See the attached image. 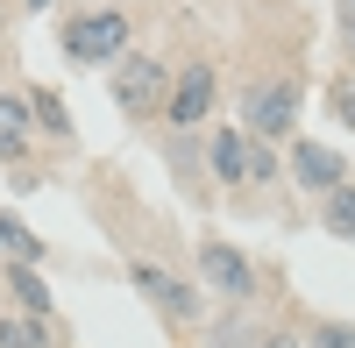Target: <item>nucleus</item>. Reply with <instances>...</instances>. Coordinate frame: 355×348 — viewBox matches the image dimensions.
<instances>
[{
  "label": "nucleus",
  "instance_id": "f257e3e1",
  "mask_svg": "<svg viewBox=\"0 0 355 348\" xmlns=\"http://www.w3.org/2000/svg\"><path fill=\"white\" fill-rule=\"evenodd\" d=\"M299 107H306V78L299 71H263V78L242 85L234 128L256 135V142H291V135H299Z\"/></svg>",
  "mask_w": 355,
  "mask_h": 348
},
{
  "label": "nucleus",
  "instance_id": "f03ea898",
  "mask_svg": "<svg viewBox=\"0 0 355 348\" xmlns=\"http://www.w3.org/2000/svg\"><path fill=\"white\" fill-rule=\"evenodd\" d=\"M57 50H64V64H78V71H107L121 50H135V21H128V8H78V15H64V28H57Z\"/></svg>",
  "mask_w": 355,
  "mask_h": 348
},
{
  "label": "nucleus",
  "instance_id": "7ed1b4c3",
  "mask_svg": "<svg viewBox=\"0 0 355 348\" xmlns=\"http://www.w3.org/2000/svg\"><path fill=\"white\" fill-rule=\"evenodd\" d=\"M199 292L220 306H256L263 299V270L249 249H234L227 235H199Z\"/></svg>",
  "mask_w": 355,
  "mask_h": 348
},
{
  "label": "nucleus",
  "instance_id": "20e7f679",
  "mask_svg": "<svg viewBox=\"0 0 355 348\" xmlns=\"http://www.w3.org/2000/svg\"><path fill=\"white\" fill-rule=\"evenodd\" d=\"M107 93L114 107L128 114V121H150V114H164V93H171V64L150 50H121L107 64Z\"/></svg>",
  "mask_w": 355,
  "mask_h": 348
},
{
  "label": "nucleus",
  "instance_id": "39448f33",
  "mask_svg": "<svg viewBox=\"0 0 355 348\" xmlns=\"http://www.w3.org/2000/svg\"><path fill=\"white\" fill-rule=\"evenodd\" d=\"M128 284L142 292V306H150V313H164L171 327H199V320H206V292H199L192 277L150 263V256H128Z\"/></svg>",
  "mask_w": 355,
  "mask_h": 348
},
{
  "label": "nucleus",
  "instance_id": "423d86ee",
  "mask_svg": "<svg viewBox=\"0 0 355 348\" xmlns=\"http://www.w3.org/2000/svg\"><path fill=\"white\" fill-rule=\"evenodd\" d=\"M214 100H220V64H206V57L178 64L171 93H164V128L171 135H199L206 121H214Z\"/></svg>",
  "mask_w": 355,
  "mask_h": 348
},
{
  "label": "nucleus",
  "instance_id": "0eeeda50",
  "mask_svg": "<svg viewBox=\"0 0 355 348\" xmlns=\"http://www.w3.org/2000/svg\"><path fill=\"white\" fill-rule=\"evenodd\" d=\"M284 178L299 185L306 199H327L341 178H348V157L334 150V142H313V135H291L284 142Z\"/></svg>",
  "mask_w": 355,
  "mask_h": 348
},
{
  "label": "nucleus",
  "instance_id": "6e6552de",
  "mask_svg": "<svg viewBox=\"0 0 355 348\" xmlns=\"http://www.w3.org/2000/svg\"><path fill=\"white\" fill-rule=\"evenodd\" d=\"M206 171H214V185H249V135L234 128V121H220L214 135H206Z\"/></svg>",
  "mask_w": 355,
  "mask_h": 348
},
{
  "label": "nucleus",
  "instance_id": "1a4fd4ad",
  "mask_svg": "<svg viewBox=\"0 0 355 348\" xmlns=\"http://www.w3.org/2000/svg\"><path fill=\"white\" fill-rule=\"evenodd\" d=\"M28 128H36L43 142H57V150H71L78 142V128H71V107H64V93H57V85H28Z\"/></svg>",
  "mask_w": 355,
  "mask_h": 348
},
{
  "label": "nucleus",
  "instance_id": "9d476101",
  "mask_svg": "<svg viewBox=\"0 0 355 348\" xmlns=\"http://www.w3.org/2000/svg\"><path fill=\"white\" fill-rule=\"evenodd\" d=\"M0 284H8V313H36V320L57 313V292L43 284V263H8Z\"/></svg>",
  "mask_w": 355,
  "mask_h": 348
},
{
  "label": "nucleus",
  "instance_id": "9b49d317",
  "mask_svg": "<svg viewBox=\"0 0 355 348\" xmlns=\"http://www.w3.org/2000/svg\"><path fill=\"white\" fill-rule=\"evenodd\" d=\"M320 207V235H334V242H355V178H341L327 199H313Z\"/></svg>",
  "mask_w": 355,
  "mask_h": 348
},
{
  "label": "nucleus",
  "instance_id": "f8f14e48",
  "mask_svg": "<svg viewBox=\"0 0 355 348\" xmlns=\"http://www.w3.org/2000/svg\"><path fill=\"white\" fill-rule=\"evenodd\" d=\"M256 341H263V327L249 306H227V320H206V348H256Z\"/></svg>",
  "mask_w": 355,
  "mask_h": 348
},
{
  "label": "nucleus",
  "instance_id": "ddd939ff",
  "mask_svg": "<svg viewBox=\"0 0 355 348\" xmlns=\"http://www.w3.org/2000/svg\"><path fill=\"white\" fill-rule=\"evenodd\" d=\"M0 256L8 263H43V235H28V220L15 207H0Z\"/></svg>",
  "mask_w": 355,
  "mask_h": 348
},
{
  "label": "nucleus",
  "instance_id": "4468645a",
  "mask_svg": "<svg viewBox=\"0 0 355 348\" xmlns=\"http://www.w3.org/2000/svg\"><path fill=\"white\" fill-rule=\"evenodd\" d=\"M0 348H57V334L36 313H0Z\"/></svg>",
  "mask_w": 355,
  "mask_h": 348
},
{
  "label": "nucleus",
  "instance_id": "2eb2a0df",
  "mask_svg": "<svg viewBox=\"0 0 355 348\" xmlns=\"http://www.w3.org/2000/svg\"><path fill=\"white\" fill-rule=\"evenodd\" d=\"M299 348H355V320H327V313H320V320H306Z\"/></svg>",
  "mask_w": 355,
  "mask_h": 348
},
{
  "label": "nucleus",
  "instance_id": "dca6fc26",
  "mask_svg": "<svg viewBox=\"0 0 355 348\" xmlns=\"http://www.w3.org/2000/svg\"><path fill=\"white\" fill-rule=\"evenodd\" d=\"M277 178H284V150L249 135V185H277Z\"/></svg>",
  "mask_w": 355,
  "mask_h": 348
},
{
  "label": "nucleus",
  "instance_id": "f3484780",
  "mask_svg": "<svg viewBox=\"0 0 355 348\" xmlns=\"http://www.w3.org/2000/svg\"><path fill=\"white\" fill-rule=\"evenodd\" d=\"M327 107L341 114V128L355 135V71H341V78H327Z\"/></svg>",
  "mask_w": 355,
  "mask_h": 348
},
{
  "label": "nucleus",
  "instance_id": "a211bd4d",
  "mask_svg": "<svg viewBox=\"0 0 355 348\" xmlns=\"http://www.w3.org/2000/svg\"><path fill=\"white\" fill-rule=\"evenodd\" d=\"M0 128H15V135H36V128H28V100H21V93H0Z\"/></svg>",
  "mask_w": 355,
  "mask_h": 348
},
{
  "label": "nucleus",
  "instance_id": "6ab92c4d",
  "mask_svg": "<svg viewBox=\"0 0 355 348\" xmlns=\"http://www.w3.org/2000/svg\"><path fill=\"white\" fill-rule=\"evenodd\" d=\"M334 28H341V57L355 71V0H334Z\"/></svg>",
  "mask_w": 355,
  "mask_h": 348
},
{
  "label": "nucleus",
  "instance_id": "aec40b11",
  "mask_svg": "<svg viewBox=\"0 0 355 348\" xmlns=\"http://www.w3.org/2000/svg\"><path fill=\"white\" fill-rule=\"evenodd\" d=\"M28 142H36V135H15V128H0V164H8V171H21V164H28Z\"/></svg>",
  "mask_w": 355,
  "mask_h": 348
},
{
  "label": "nucleus",
  "instance_id": "412c9836",
  "mask_svg": "<svg viewBox=\"0 0 355 348\" xmlns=\"http://www.w3.org/2000/svg\"><path fill=\"white\" fill-rule=\"evenodd\" d=\"M36 185H43V171H36V164H21V171H8V192H15V199H28Z\"/></svg>",
  "mask_w": 355,
  "mask_h": 348
},
{
  "label": "nucleus",
  "instance_id": "4be33fe9",
  "mask_svg": "<svg viewBox=\"0 0 355 348\" xmlns=\"http://www.w3.org/2000/svg\"><path fill=\"white\" fill-rule=\"evenodd\" d=\"M256 348H299V341H291V334H263Z\"/></svg>",
  "mask_w": 355,
  "mask_h": 348
},
{
  "label": "nucleus",
  "instance_id": "5701e85b",
  "mask_svg": "<svg viewBox=\"0 0 355 348\" xmlns=\"http://www.w3.org/2000/svg\"><path fill=\"white\" fill-rule=\"evenodd\" d=\"M21 8H28V15H43V8H50V0H21Z\"/></svg>",
  "mask_w": 355,
  "mask_h": 348
}]
</instances>
